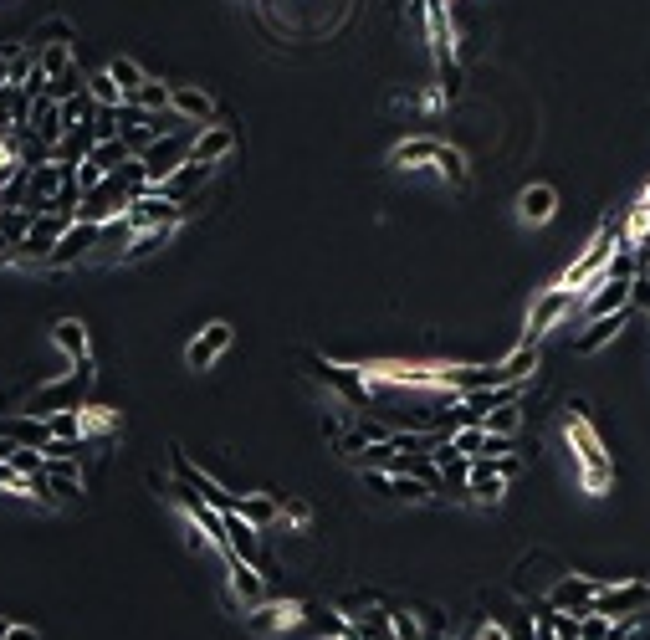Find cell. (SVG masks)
Instances as JSON below:
<instances>
[{"mask_svg": "<svg viewBox=\"0 0 650 640\" xmlns=\"http://www.w3.org/2000/svg\"><path fill=\"white\" fill-rule=\"evenodd\" d=\"M584 400H569V415H563V431H569V441H574V451H579V466H584V487L589 492H604L610 487V456H604V446H599V436L589 431V420H584Z\"/></svg>", "mask_w": 650, "mask_h": 640, "instance_id": "cell-1", "label": "cell"}, {"mask_svg": "<svg viewBox=\"0 0 650 640\" xmlns=\"http://www.w3.org/2000/svg\"><path fill=\"white\" fill-rule=\"evenodd\" d=\"M436 149H441V139H405V144H395V154H389V159H395L400 169H420L425 159L436 164Z\"/></svg>", "mask_w": 650, "mask_h": 640, "instance_id": "cell-28", "label": "cell"}, {"mask_svg": "<svg viewBox=\"0 0 650 640\" xmlns=\"http://www.w3.org/2000/svg\"><path fill=\"white\" fill-rule=\"evenodd\" d=\"M108 77L118 82V93H123V98H139V88L149 82V72H144L134 57H113V62H108Z\"/></svg>", "mask_w": 650, "mask_h": 640, "instance_id": "cell-25", "label": "cell"}, {"mask_svg": "<svg viewBox=\"0 0 650 640\" xmlns=\"http://www.w3.org/2000/svg\"><path fill=\"white\" fill-rule=\"evenodd\" d=\"M630 308H635V313H650V272H635V282H630Z\"/></svg>", "mask_w": 650, "mask_h": 640, "instance_id": "cell-41", "label": "cell"}, {"mask_svg": "<svg viewBox=\"0 0 650 640\" xmlns=\"http://www.w3.org/2000/svg\"><path fill=\"white\" fill-rule=\"evenodd\" d=\"M11 466H16L21 477H31V472H47V451H36V446H16Z\"/></svg>", "mask_w": 650, "mask_h": 640, "instance_id": "cell-36", "label": "cell"}, {"mask_svg": "<svg viewBox=\"0 0 650 640\" xmlns=\"http://www.w3.org/2000/svg\"><path fill=\"white\" fill-rule=\"evenodd\" d=\"M72 226V216H57V210H47V216H36L31 221V231L11 246V256H6V267H16V262H26V267H47V256H52V246H57V236Z\"/></svg>", "mask_w": 650, "mask_h": 640, "instance_id": "cell-5", "label": "cell"}, {"mask_svg": "<svg viewBox=\"0 0 650 640\" xmlns=\"http://www.w3.org/2000/svg\"><path fill=\"white\" fill-rule=\"evenodd\" d=\"M476 640H512V635H507V625H497V620H492V625L476 630Z\"/></svg>", "mask_w": 650, "mask_h": 640, "instance_id": "cell-43", "label": "cell"}, {"mask_svg": "<svg viewBox=\"0 0 650 640\" xmlns=\"http://www.w3.org/2000/svg\"><path fill=\"white\" fill-rule=\"evenodd\" d=\"M98 169H108V175H113V169H123L128 159H139L134 149H128V139L118 134V139H103V144H93V154H88Z\"/></svg>", "mask_w": 650, "mask_h": 640, "instance_id": "cell-29", "label": "cell"}, {"mask_svg": "<svg viewBox=\"0 0 650 640\" xmlns=\"http://www.w3.org/2000/svg\"><path fill=\"white\" fill-rule=\"evenodd\" d=\"M620 231H625V226L604 221V226H599V231L589 236V246H584V251L574 256V267L558 277V287H569V292H584V287H589V282H594V277H599L604 267H610V256H615V246H620Z\"/></svg>", "mask_w": 650, "mask_h": 640, "instance_id": "cell-2", "label": "cell"}, {"mask_svg": "<svg viewBox=\"0 0 650 640\" xmlns=\"http://www.w3.org/2000/svg\"><path fill=\"white\" fill-rule=\"evenodd\" d=\"M195 134L200 128L195 123H185V128H175V134H164V139H154L144 154H139V164H144V175H149V185H164L175 169L190 159V144H195Z\"/></svg>", "mask_w": 650, "mask_h": 640, "instance_id": "cell-4", "label": "cell"}, {"mask_svg": "<svg viewBox=\"0 0 650 640\" xmlns=\"http://www.w3.org/2000/svg\"><path fill=\"white\" fill-rule=\"evenodd\" d=\"M236 512H241L251 528H262V533H272V528L282 523V502H277L272 492H241V497H236Z\"/></svg>", "mask_w": 650, "mask_h": 640, "instance_id": "cell-20", "label": "cell"}, {"mask_svg": "<svg viewBox=\"0 0 650 640\" xmlns=\"http://www.w3.org/2000/svg\"><path fill=\"white\" fill-rule=\"evenodd\" d=\"M93 251H98V221H72V226L57 236L47 267H52V272H67V267H77L82 256H93Z\"/></svg>", "mask_w": 650, "mask_h": 640, "instance_id": "cell-8", "label": "cell"}, {"mask_svg": "<svg viewBox=\"0 0 650 640\" xmlns=\"http://www.w3.org/2000/svg\"><path fill=\"white\" fill-rule=\"evenodd\" d=\"M31 52H36V72L47 77V82H52V77H62V72L77 62L72 41H47V47H31Z\"/></svg>", "mask_w": 650, "mask_h": 640, "instance_id": "cell-24", "label": "cell"}, {"mask_svg": "<svg viewBox=\"0 0 650 640\" xmlns=\"http://www.w3.org/2000/svg\"><path fill=\"white\" fill-rule=\"evenodd\" d=\"M579 640H610V620H604V615H579Z\"/></svg>", "mask_w": 650, "mask_h": 640, "instance_id": "cell-39", "label": "cell"}, {"mask_svg": "<svg viewBox=\"0 0 650 640\" xmlns=\"http://www.w3.org/2000/svg\"><path fill=\"white\" fill-rule=\"evenodd\" d=\"M93 128H67V134H62V144L52 149V159H62V164H82V159H88L93 154Z\"/></svg>", "mask_w": 650, "mask_h": 640, "instance_id": "cell-27", "label": "cell"}, {"mask_svg": "<svg viewBox=\"0 0 650 640\" xmlns=\"http://www.w3.org/2000/svg\"><path fill=\"white\" fill-rule=\"evenodd\" d=\"M589 610L604 615V620L645 615V610H650V584H645V579H630V574H615V579H604V589L594 594Z\"/></svg>", "mask_w": 650, "mask_h": 640, "instance_id": "cell-3", "label": "cell"}, {"mask_svg": "<svg viewBox=\"0 0 650 640\" xmlns=\"http://www.w3.org/2000/svg\"><path fill=\"white\" fill-rule=\"evenodd\" d=\"M451 446H456L461 456H482V451H487V425H482V420L461 425V431L451 436Z\"/></svg>", "mask_w": 650, "mask_h": 640, "instance_id": "cell-33", "label": "cell"}, {"mask_svg": "<svg viewBox=\"0 0 650 640\" xmlns=\"http://www.w3.org/2000/svg\"><path fill=\"white\" fill-rule=\"evenodd\" d=\"M287 518H292L297 528H308V523H313V507H308V502H302V497H292V502L282 507V523H287Z\"/></svg>", "mask_w": 650, "mask_h": 640, "instance_id": "cell-42", "label": "cell"}, {"mask_svg": "<svg viewBox=\"0 0 650 640\" xmlns=\"http://www.w3.org/2000/svg\"><path fill=\"white\" fill-rule=\"evenodd\" d=\"M553 216H558V190H553V185H528L523 195H517V221L548 226Z\"/></svg>", "mask_w": 650, "mask_h": 640, "instance_id": "cell-18", "label": "cell"}, {"mask_svg": "<svg viewBox=\"0 0 650 640\" xmlns=\"http://www.w3.org/2000/svg\"><path fill=\"white\" fill-rule=\"evenodd\" d=\"M297 620H302V605H272V600H262V605H251L246 630H256V635H277V630H292Z\"/></svg>", "mask_w": 650, "mask_h": 640, "instance_id": "cell-19", "label": "cell"}, {"mask_svg": "<svg viewBox=\"0 0 650 640\" xmlns=\"http://www.w3.org/2000/svg\"><path fill=\"white\" fill-rule=\"evenodd\" d=\"M103 180H108V169H98L93 159H82V164H77V190H82V195H88V190H98Z\"/></svg>", "mask_w": 650, "mask_h": 640, "instance_id": "cell-40", "label": "cell"}, {"mask_svg": "<svg viewBox=\"0 0 650 640\" xmlns=\"http://www.w3.org/2000/svg\"><path fill=\"white\" fill-rule=\"evenodd\" d=\"M57 108H62V123H67V128H88V123H93V113H98V103L88 98V88L72 93V98H62Z\"/></svg>", "mask_w": 650, "mask_h": 640, "instance_id": "cell-31", "label": "cell"}, {"mask_svg": "<svg viewBox=\"0 0 650 640\" xmlns=\"http://www.w3.org/2000/svg\"><path fill=\"white\" fill-rule=\"evenodd\" d=\"M11 456H16V441H11V436H0V461H11Z\"/></svg>", "mask_w": 650, "mask_h": 640, "instance_id": "cell-45", "label": "cell"}, {"mask_svg": "<svg viewBox=\"0 0 650 640\" xmlns=\"http://www.w3.org/2000/svg\"><path fill=\"white\" fill-rule=\"evenodd\" d=\"M88 98H93L98 108H118V103H123V93H118V82L108 77V67H103V72H88Z\"/></svg>", "mask_w": 650, "mask_h": 640, "instance_id": "cell-32", "label": "cell"}, {"mask_svg": "<svg viewBox=\"0 0 650 640\" xmlns=\"http://www.w3.org/2000/svg\"><path fill=\"white\" fill-rule=\"evenodd\" d=\"M52 344H57V354H62L67 364H77V359L93 354V349H88V328H82L77 318H62V323L52 328Z\"/></svg>", "mask_w": 650, "mask_h": 640, "instance_id": "cell-21", "label": "cell"}, {"mask_svg": "<svg viewBox=\"0 0 650 640\" xmlns=\"http://www.w3.org/2000/svg\"><path fill=\"white\" fill-rule=\"evenodd\" d=\"M221 553H236V559L262 569V528H251L241 512H226V548Z\"/></svg>", "mask_w": 650, "mask_h": 640, "instance_id": "cell-14", "label": "cell"}, {"mask_svg": "<svg viewBox=\"0 0 650 640\" xmlns=\"http://www.w3.org/2000/svg\"><path fill=\"white\" fill-rule=\"evenodd\" d=\"M6 640H41V630H31V625H16V620H11V635H6Z\"/></svg>", "mask_w": 650, "mask_h": 640, "instance_id": "cell-44", "label": "cell"}, {"mask_svg": "<svg viewBox=\"0 0 650 640\" xmlns=\"http://www.w3.org/2000/svg\"><path fill=\"white\" fill-rule=\"evenodd\" d=\"M604 589V579H589V574H558L553 589H548V605L563 610V615H584L594 605V594Z\"/></svg>", "mask_w": 650, "mask_h": 640, "instance_id": "cell-9", "label": "cell"}, {"mask_svg": "<svg viewBox=\"0 0 650 640\" xmlns=\"http://www.w3.org/2000/svg\"><path fill=\"white\" fill-rule=\"evenodd\" d=\"M502 369H507V379H528V374L538 369V344H517V349L502 359Z\"/></svg>", "mask_w": 650, "mask_h": 640, "instance_id": "cell-34", "label": "cell"}, {"mask_svg": "<svg viewBox=\"0 0 650 640\" xmlns=\"http://www.w3.org/2000/svg\"><path fill=\"white\" fill-rule=\"evenodd\" d=\"M0 436H11L16 446H36V451H47V441H52L47 420H41V415H31V410H16V415H6V420H0Z\"/></svg>", "mask_w": 650, "mask_h": 640, "instance_id": "cell-17", "label": "cell"}, {"mask_svg": "<svg viewBox=\"0 0 650 640\" xmlns=\"http://www.w3.org/2000/svg\"><path fill=\"white\" fill-rule=\"evenodd\" d=\"M436 169H441V180H446V185H466V180H471L466 154H461L456 144H441V149H436Z\"/></svg>", "mask_w": 650, "mask_h": 640, "instance_id": "cell-30", "label": "cell"}, {"mask_svg": "<svg viewBox=\"0 0 650 640\" xmlns=\"http://www.w3.org/2000/svg\"><path fill=\"white\" fill-rule=\"evenodd\" d=\"M318 640H328V635H318Z\"/></svg>", "mask_w": 650, "mask_h": 640, "instance_id": "cell-48", "label": "cell"}, {"mask_svg": "<svg viewBox=\"0 0 650 640\" xmlns=\"http://www.w3.org/2000/svg\"><path fill=\"white\" fill-rule=\"evenodd\" d=\"M635 318V308H620V313H604L594 323H584V333L574 338V354H599L604 344H615V338L625 333V323Z\"/></svg>", "mask_w": 650, "mask_h": 640, "instance_id": "cell-13", "label": "cell"}, {"mask_svg": "<svg viewBox=\"0 0 650 640\" xmlns=\"http://www.w3.org/2000/svg\"><path fill=\"white\" fill-rule=\"evenodd\" d=\"M169 108H175L185 123H195V128L215 123V98H210L205 88H195V82H175V98H169Z\"/></svg>", "mask_w": 650, "mask_h": 640, "instance_id": "cell-16", "label": "cell"}, {"mask_svg": "<svg viewBox=\"0 0 650 640\" xmlns=\"http://www.w3.org/2000/svg\"><path fill=\"white\" fill-rule=\"evenodd\" d=\"M221 559H226V574H231V594H236V600L262 605V600H267V574L256 569V564H246V559H236V553H221Z\"/></svg>", "mask_w": 650, "mask_h": 640, "instance_id": "cell-15", "label": "cell"}, {"mask_svg": "<svg viewBox=\"0 0 650 640\" xmlns=\"http://www.w3.org/2000/svg\"><path fill=\"white\" fill-rule=\"evenodd\" d=\"M313 374L328 384V390L349 405V410H374V384H369V374L364 369H343V364H323V359H313Z\"/></svg>", "mask_w": 650, "mask_h": 640, "instance_id": "cell-7", "label": "cell"}, {"mask_svg": "<svg viewBox=\"0 0 650 640\" xmlns=\"http://www.w3.org/2000/svg\"><path fill=\"white\" fill-rule=\"evenodd\" d=\"M389 630H395V640H420V620L410 610H389Z\"/></svg>", "mask_w": 650, "mask_h": 640, "instance_id": "cell-37", "label": "cell"}, {"mask_svg": "<svg viewBox=\"0 0 650 640\" xmlns=\"http://www.w3.org/2000/svg\"><path fill=\"white\" fill-rule=\"evenodd\" d=\"M533 640H558V610L553 605H543L533 615Z\"/></svg>", "mask_w": 650, "mask_h": 640, "instance_id": "cell-38", "label": "cell"}, {"mask_svg": "<svg viewBox=\"0 0 650 640\" xmlns=\"http://www.w3.org/2000/svg\"><path fill=\"white\" fill-rule=\"evenodd\" d=\"M128 241H134V226H128V216H108V221L98 226V251H93V256H118V262H123Z\"/></svg>", "mask_w": 650, "mask_h": 640, "instance_id": "cell-22", "label": "cell"}, {"mask_svg": "<svg viewBox=\"0 0 650 640\" xmlns=\"http://www.w3.org/2000/svg\"><path fill=\"white\" fill-rule=\"evenodd\" d=\"M169 241H175V226H149V231H134V241H128V251H123V262L134 267V262H144V256L164 251Z\"/></svg>", "mask_w": 650, "mask_h": 640, "instance_id": "cell-23", "label": "cell"}, {"mask_svg": "<svg viewBox=\"0 0 650 640\" xmlns=\"http://www.w3.org/2000/svg\"><path fill=\"white\" fill-rule=\"evenodd\" d=\"M11 246H16V241H11L6 231H0V267H6V256H11Z\"/></svg>", "mask_w": 650, "mask_h": 640, "instance_id": "cell-46", "label": "cell"}, {"mask_svg": "<svg viewBox=\"0 0 650 640\" xmlns=\"http://www.w3.org/2000/svg\"><path fill=\"white\" fill-rule=\"evenodd\" d=\"M169 98H175V82H154V77H149L134 103H144L149 113H169Z\"/></svg>", "mask_w": 650, "mask_h": 640, "instance_id": "cell-35", "label": "cell"}, {"mask_svg": "<svg viewBox=\"0 0 650 640\" xmlns=\"http://www.w3.org/2000/svg\"><path fill=\"white\" fill-rule=\"evenodd\" d=\"M210 169H215V164L185 159V164L175 169V175H169L164 185H154V190H159L164 200H175V205H185V210H190V205H195V195H200V190H205V180H210Z\"/></svg>", "mask_w": 650, "mask_h": 640, "instance_id": "cell-11", "label": "cell"}, {"mask_svg": "<svg viewBox=\"0 0 650 640\" xmlns=\"http://www.w3.org/2000/svg\"><path fill=\"white\" fill-rule=\"evenodd\" d=\"M579 308V292H569V287H543L538 297H533V308H528V328H523V344H543V338L569 318Z\"/></svg>", "mask_w": 650, "mask_h": 640, "instance_id": "cell-6", "label": "cell"}, {"mask_svg": "<svg viewBox=\"0 0 650 640\" xmlns=\"http://www.w3.org/2000/svg\"><path fill=\"white\" fill-rule=\"evenodd\" d=\"M6 635H11V620H6V615H0V640H6Z\"/></svg>", "mask_w": 650, "mask_h": 640, "instance_id": "cell-47", "label": "cell"}, {"mask_svg": "<svg viewBox=\"0 0 650 640\" xmlns=\"http://www.w3.org/2000/svg\"><path fill=\"white\" fill-rule=\"evenodd\" d=\"M482 425H487V436H512V441H517V431H523V400L487 410V415H482Z\"/></svg>", "mask_w": 650, "mask_h": 640, "instance_id": "cell-26", "label": "cell"}, {"mask_svg": "<svg viewBox=\"0 0 650 640\" xmlns=\"http://www.w3.org/2000/svg\"><path fill=\"white\" fill-rule=\"evenodd\" d=\"M231 154H236V128L231 123H205L190 144V159H200V164H226Z\"/></svg>", "mask_w": 650, "mask_h": 640, "instance_id": "cell-12", "label": "cell"}, {"mask_svg": "<svg viewBox=\"0 0 650 640\" xmlns=\"http://www.w3.org/2000/svg\"><path fill=\"white\" fill-rule=\"evenodd\" d=\"M231 344H236V328H231V323H205V328L190 338V344H185V364L205 374V369H210L215 359H221Z\"/></svg>", "mask_w": 650, "mask_h": 640, "instance_id": "cell-10", "label": "cell"}]
</instances>
